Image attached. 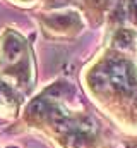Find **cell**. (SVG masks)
<instances>
[{
  "label": "cell",
  "instance_id": "6da1fadb",
  "mask_svg": "<svg viewBox=\"0 0 137 148\" xmlns=\"http://www.w3.org/2000/svg\"><path fill=\"white\" fill-rule=\"evenodd\" d=\"M108 74H110V83L120 91L130 93L137 88L136 74L125 60H111L108 64Z\"/></svg>",
  "mask_w": 137,
  "mask_h": 148
},
{
  "label": "cell",
  "instance_id": "8992f818",
  "mask_svg": "<svg viewBox=\"0 0 137 148\" xmlns=\"http://www.w3.org/2000/svg\"><path fill=\"white\" fill-rule=\"evenodd\" d=\"M48 105H46V102L45 100H41V98H38V100H34L33 103L29 105V114H33V115H39V114H48Z\"/></svg>",
  "mask_w": 137,
  "mask_h": 148
},
{
  "label": "cell",
  "instance_id": "5b68a950",
  "mask_svg": "<svg viewBox=\"0 0 137 148\" xmlns=\"http://www.w3.org/2000/svg\"><path fill=\"white\" fill-rule=\"evenodd\" d=\"M65 145L68 148H81L84 145V136L82 134H79V133H68L67 136H65Z\"/></svg>",
  "mask_w": 137,
  "mask_h": 148
},
{
  "label": "cell",
  "instance_id": "3957f363",
  "mask_svg": "<svg viewBox=\"0 0 137 148\" xmlns=\"http://www.w3.org/2000/svg\"><path fill=\"white\" fill-rule=\"evenodd\" d=\"M89 79H91L93 86L98 88V90H103V88H106L108 84H111V83H110L108 67H98V69H94V71L91 73V76H89Z\"/></svg>",
  "mask_w": 137,
  "mask_h": 148
},
{
  "label": "cell",
  "instance_id": "52a82bcc",
  "mask_svg": "<svg viewBox=\"0 0 137 148\" xmlns=\"http://www.w3.org/2000/svg\"><path fill=\"white\" fill-rule=\"evenodd\" d=\"M130 10H132V14L137 17V0H130Z\"/></svg>",
  "mask_w": 137,
  "mask_h": 148
},
{
  "label": "cell",
  "instance_id": "277c9868",
  "mask_svg": "<svg viewBox=\"0 0 137 148\" xmlns=\"http://www.w3.org/2000/svg\"><path fill=\"white\" fill-rule=\"evenodd\" d=\"M132 40H134V35L129 29H120L115 36V45L120 48H127V47H130Z\"/></svg>",
  "mask_w": 137,
  "mask_h": 148
},
{
  "label": "cell",
  "instance_id": "7a4b0ae2",
  "mask_svg": "<svg viewBox=\"0 0 137 148\" xmlns=\"http://www.w3.org/2000/svg\"><path fill=\"white\" fill-rule=\"evenodd\" d=\"M22 50H24L22 41L17 36H14V35H9L7 40L3 41V47H2V53H3V59H5L7 62H16V60H19L21 55H22Z\"/></svg>",
  "mask_w": 137,
  "mask_h": 148
}]
</instances>
